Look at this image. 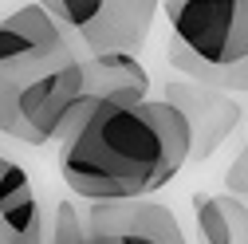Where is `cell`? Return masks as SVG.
<instances>
[{
    "mask_svg": "<svg viewBox=\"0 0 248 244\" xmlns=\"http://www.w3.org/2000/svg\"><path fill=\"white\" fill-rule=\"evenodd\" d=\"M20 189H32V181H28L24 166L8 162V166H4V173H0V201H8V197H12V193H20Z\"/></svg>",
    "mask_w": 248,
    "mask_h": 244,
    "instance_id": "ffe728a7",
    "label": "cell"
},
{
    "mask_svg": "<svg viewBox=\"0 0 248 244\" xmlns=\"http://www.w3.org/2000/svg\"><path fill=\"white\" fill-rule=\"evenodd\" d=\"M4 166H8V158H0V173H4Z\"/></svg>",
    "mask_w": 248,
    "mask_h": 244,
    "instance_id": "44dd1931",
    "label": "cell"
},
{
    "mask_svg": "<svg viewBox=\"0 0 248 244\" xmlns=\"http://www.w3.org/2000/svg\"><path fill=\"white\" fill-rule=\"evenodd\" d=\"M189 122L166 99L134 107L99 103L83 130L63 142L59 169L75 197H154L189 162Z\"/></svg>",
    "mask_w": 248,
    "mask_h": 244,
    "instance_id": "6da1fadb",
    "label": "cell"
},
{
    "mask_svg": "<svg viewBox=\"0 0 248 244\" xmlns=\"http://www.w3.org/2000/svg\"><path fill=\"white\" fill-rule=\"evenodd\" d=\"M51 244H91L87 221L75 213L71 201H59V205H55V217H51Z\"/></svg>",
    "mask_w": 248,
    "mask_h": 244,
    "instance_id": "7c38bea8",
    "label": "cell"
},
{
    "mask_svg": "<svg viewBox=\"0 0 248 244\" xmlns=\"http://www.w3.org/2000/svg\"><path fill=\"white\" fill-rule=\"evenodd\" d=\"M79 67H83V95L99 103L134 107L150 95V75L130 51H91L87 59H79Z\"/></svg>",
    "mask_w": 248,
    "mask_h": 244,
    "instance_id": "52a82bcc",
    "label": "cell"
},
{
    "mask_svg": "<svg viewBox=\"0 0 248 244\" xmlns=\"http://www.w3.org/2000/svg\"><path fill=\"white\" fill-rule=\"evenodd\" d=\"M193 217H197L201 244H232L229 221H225L221 201H217V197H209V193H197V197H193Z\"/></svg>",
    "mask_w": 248,
    "mask_h": 244,
    "instance_id": "8fae6325",
    "label": "cell"
},
{
    "mask_svg": "<svg viewBox=\"0 0 248 244\" xmlns=\"http://www.w3.org/2000/svg\"><path fill=\"white\" fill-rule=\"evenodd\" d=\"M236 0H170L173 36L205 59H221L232 36Z\"/></svg>",
    "mask_w": 248,
    "mask_h": 244,
    "instance_id": "8992f818",
    "label": "cell"
},
{
    "mask_svg": "<svg viewBox=\"0 0 248 244\" xmlns=\"http://www.w3.org/2000/svg\"><path fill=\"white\" fill-rule=\"evenodd\" d=\"M166 103H173L185 114V122H189V138H193L189 158H197V162L213 158L240 122V107L232 103V95L205 87L197 79H173L166 87Z\"/></svg>",
    "mask_w": 248,
    "mask_h": 244,
    "instance_id": "3957f363",
    "label": "cell"
},
{
    "mask_svg": "<svg viewBox=\"0 0 248 244\" xmlns=\"http://www.w3.org/2000/svg\"><path fill=\"white\" fill-rule=\"evenodd\" d=\"M91 244H189L177 217L154 197L95 201L87 213Z\"/></svg>",
    "mask_w": 248,
    "mask_h": 244,
    "instance_id": "7a4b0ae2",
    "label": "cell"
},
{
    "mask_svg": "<svg viewBox=\"0 0 248 244\" xmlns=\"http://www.w3.org/2000/svg\"><path fill=\"white\" fill-rule=\"evenodd\" d=\"M83 95V67L79 59H63L47 71H40L32 83L20 91V114L24 122L40 134V142H51L55 138V126L59 118L67 114V107Z\"/></svg>",
    "mask_w": 248,
    "mask_h": 244,
    "instance_id": "277c9868",
    "label": "cell"
},
{
    "mask_svg": "<svg viewBox=\"0 0 248 244\" xmlns=\"http://www.w3.org/2000/svg\"><path fill=\"white\" fill-rule=\"evenodd\" d=\"M170 63L185 79H197L205 87H217V91H225V95H244V91H248V55L232 59V63H217V59H205V55H197L193 47H185L177 40L170 47Z\"/></svg>",
    "mask_w": 248,
    "mask_h": 244,
    "instance_id": "30bf717a",
    "label": "cell"
},
{
    "mask_svg": "<svg viewBox=\"0 0 248 244\" xmlns=\"http://www.w3.org/2000/svg\"><path fill=\"white\" fill-rule=\"evenodd\" d=\"M158 0H103L95 20L79 28V40L91 51H130L138 55L150 40Z\"/></svg>",
    "mask_w": 248,
    "mask_h": 244,
    "instance_id": "5b68a950",
    "label": "cell"
},
{
    "mask_svg": "<svg viewBox=\"0 0 248 244\" xmlns=\"http://www.w3.org/2000/svg\"><path fill=\"white\" fill-rule=\"evenodd\" d=\"M248 55V0H236V20H232V36L225 44V55L217 63H232V59Z\"/></svg>",
    "mask_w": 248,
    "mask_h": 244,
    "instance_id": "2e32d148",
    "label": "cell"
},
{
    "mask_svg": "<svg viewBox=\"0 0 248 244\" xmlns=\"http://www.w3.org/2000/svg\"><path fill=\"white\" fill-rule=\"evenodd\" d=\"M99 8H103V0H59V4H55V20L67 24L71 32H79L83 24L95 20Z\"/></svg>",
    "mask_w": 248,
    "mask_h": 244,
    "instance_id": "9a60e30c",
    "label": "cell"
},
{
    "mask_svg": "<svg viewBox=\"0 0 248 244\" xmlns=\"http://www.w3.org/2000/svg\"><path fill=\"white\" fill-rule=\"evenodd\" d=\"M71 59V51H55V55H32V59H8L0 63V134H8L16 142H28V146H40V134L24 122L20 114V91L32 83L40 71Z\"/></svg>",
    "mask_w": 248,
    "mask_h": 244,
    "instance_id": "9c48e42d",
    "label": "cell"
},
{
    "mask_svg": "<svg viewBox=\"0 0 248 244\" xmlns=\"http://www.w3.org/2000/svg\"><path fill=\"white\" fill-rule=\"evenodd\" d=\"M225 189L236 197H248V150H240L232 158V166L225 169Z\"/></svg>",
    "mask_w": 248,
    "mask_h": 244,
    "instance_id": "ac0fdd59",
    "label": "cell"
},
{
    "mask_svg": "<svg viewBox=\"0 0 248 244\" xmlns=\"http://www.w3.org/2000/svg\"><path fill=\"white\" fill-rule=\"evenodd\" d=\"M221 201V213L229 221V232H232V244H248V209L229 193V197H217Z\"/></svg>",
    "mask_w": 248,
    "mask_h": 244,
    "instance_id": "e0dca14e",
    "label": "cell"
},
{
    "mask_svg": "<svg viewBox=\"0 0 248 244\" xmlns=\"http://www.w3.org/2000/svg\"><path fill=\"white\" fill-rule=\"evenodd\" d=\"M99 107V99H91V95H79L71 107H67V114L59 118V126H55V138L51 142H67V138H75L79 130H83V122L91 118V110Z\"/></svg>",
    "mask_w": 248,
    "mask_h": 244,
    "instance_id": "5bb4252c",
    "label": "cell"
},
{
    "mask_svg": "<svg viewBox=\"0 0 248 244\" xmlns=\"http://www.w3.org/2000/svg\"><path fill=\"white\" fill-rule=\"evenodd\" d=\"M67 51V36L44 4H24L12 16L0 20V63L8 59H32V55H55Z\"/></svg>",
    "mask_w": 248,
    "mask_h": 244,
    "instance_id": "ba28073f",
    "label": "cell"
},
{
    "mask_svg": "<svg viewBox=\"0 0 248 244\" xmlns=\"http://www.w3.org/2000/svg\"><path fill=\"white\" fill-rule=\"evenodd\" d=\"M0 244H44V221L32 229H12L8 221H0Z\"/></svg>",
    "mask_w": 248,
    "mask_h": 244,
    "instance_id": "d6986e66",
    "label": "cell"
},
{
    "mask_svg": "<svg viewBox=\"0 0 248 244\" xmlns=\"http://www.w3.org/2000/svg\"><path fill=\"white\" fill-rule=\"evenodd\" d=\"M0 221H8L12 229H32V225H40L44 217H40L36 193H32V189H20V193H12L8 201H0Z\"/></svg>",
    "mask_w": 248,
    "mask_h": 244,
    "instance_id": "4fadbf2b",
    "label": "cell"
}]
</instances>
